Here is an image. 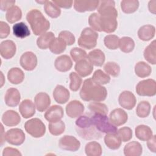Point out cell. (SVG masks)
Masks as SVG:
<instances>
[{
    "label": "cell",
    "instance_id": "cell-1",
    "mask_svg": "<svg viewBox=\"0 0 156 156\" xmlns=\"http://www.w3.org/2000/svg\"><path fill=\"white\" fill-rule=\"evenodd\" d=\"M107 96L105 87L96 83L91 78L84 80L80 91V97L84 101L101 102L104 101Z\"/></svg>",
    "mask_w": 156,
    "mask_h": 156
},
{
    "label": "cell",
    "instance_id": "cell-2",
    "mask_svg": "<svg viewBox=\"0 0 156 156\" xmlns=\"http://www.w3.org/2000/svg\"><path fill=\"white\" fill-rule=\"evenodd\" d=\"M77 133L87 140H97L102 137V133L98 130L91 118L87 116H80L76 121Z\"/></svg>",
    "mask_w": 156,
    "mask_h": 156
},
{
    "label": "cell",
    "instance_id": "cell-3",
    "mask_svg": "<svg viewBox=\"0 0 156 156\" xmlns=\"http://www.w3.org/2000/svg\"><path fill=\"white\" fill-rule=\"evenodd\" d=\"M26 20L35 35H41L49 29L50 23L37 9H32L26 15Z\"/></svg>",
    "mask_w": 156,
    "mask_h": 156
},
{
    "label": "cell",
    "instance_id": "cell-4",
    "mask_svg": "<svg viewBox=\"0 0 156 156\" xmlns=\"http://www.w3.org/2000/svg\"><path fill=\"white\" fill-rule=\"evenodd\" d=\"M91 119L99 131L102 133H117L118 129L110 121L107 115L95 113Z\"/></svg>",
    "mask_w": 156,
    "mask_h": 156
},
{
    "label": "cell",
    "instance_id": "cell-5",
    "mask_svg": "<svg viewBox=\"0 0 156 156\" xmlns=\"http://www.w3.org/2000/svg\"><path fill=\"white\" fill-rule=\"evenodd\" d=\"M98 34L90 27H86L81 32L78 39V44L83 49H91L97 44Z\"/></svg>",
    "mask_w": 156,
    "mask_h": 156
},
{
    "label": "cell",
    "instance_id": "cell-6",
    "mask_svg": "<svg viewBox=\"0 0 156 156\" xmlns=\"http://www.w3.org/2000/svg\"><path fill=\"white\" fill-rule=\"evenodd\" d=\"M24 129L27 133L34 138L42 137L46 132V126L43 121L38 118H32L27 121Z\"/></svg>",
    "mask_w": 156,
    "mask_h": 156
},
{
    "label": "cell",
    "instance_id": "cell-7",
    "mask_svg": "<svg viewBox=\"0 0 156 156\" xmlns=\"http://www.w3.org/2000/svg\"><path fill=\"white\" fill-rule=\"evenodd\" d=\"M135 91L139 96H154L156 94V82L152 79L140 81L136 86Z\"/></svg>",
    "mask_w": 156,
    "mask_h": 156
},
{
    "label": "cell",
    "instance_id": "cell-8",
    "mask_svg": "<svg viewBox=\"0 0 156 156\" xmlns=\"http://www.w3.org/2000/svg\"><path fill=\"white\" fill-rule=\"evenodd\" d=\"M5 140L12 145L20 146L24 142L25 133L21 129H10L5 133Z\"/></svg>",
    "mask_w": 156,
    "mask_h": 156
},
{
    "label": "cell",
    "instance_id": "cell-9",
    "mask_svg": "<svg viewBox=\"0 0 156 156\" xmlns=\"http://www.w3.org/2000/svg\"><path fill=\"white\" fill-rule=\"evenodd\" d=\"M97 9L100 16L118 17V11L115 8L114 1H101Z\"/></svg>",
    "mask_w": 156,
    "mask_h": 156
},
{
    "label": "cell",
    "instance_id": "cell-10",
    "mask_svg": "<svg viewBox=\"0 0 156 156\" xmlns=\"http://www.w3.org/2000/svg\"><path fill=\"white\" fill-rule=\"evenodd\" d=\"M58 146L65 151L76 152L80 148V143L73 136L65 135L59 140Z\"/></svg>",
    "mask_w": 156,
    "mask_h": 156
},
{
    "label": "cell",
    "instance_id": "cell-11",
    "mask_svg": "<svg viewBox=\"0 0 156 156\" xmlns=\"http://www.w3.org/2000/svg\"><path fill=\"white\" fill-rule=\"evenodd\" d=\"M20 63L21 67L25 70L32 71L37 65V57L34 52L27 51L21 56Z\"/></svg>",
    "mask_w": 156,
    "mask_h": 156
},
{
    "label": "cell",
    "instance_id": "cell-12",
    "mask_svg": "<svg viewBox=\"0 0 156 156\" xmlns=\"http://www.w3.org/2000/svg\"><path fill=\"white\" fill-rule=\"evenodd\" d=\"M118 102L121 107L127 110H132L136 105L135 96L130 91H124L119 96Z\"/></svg>",
    "mask_w": 156,
    "mask_h": 156
},
{
    "label": "cell",
    "instance_id": "cell-13",
    "mask_svg": "<svg viewBox=\"0 0 156 156\" xmlns=\"http://www.w3.org/2000/svg\"><path fill=\"white\" fill-rule=\"evenodd\" d=\"M97 0H76L74 1V9L78 12H85L96 10L99 5Z\"/></svg>",
    "mask_w": 156,
    "mask_h": 156
},
{
    "label": "cell",
    "instance_id": "cell-14",
    "mask_svg": "<svg viewBox=\"0 0 156 156\" xmlns=\"http://www.w3.org/2000/svg\"><path fill=\"white\" fill-rule=\"evenodd\" d=\"M84 105L82 102L77 100L70 101L66 106V115L71 118H78L84 112Z\"/></svg>",
    "mask_w": 156,
    "mask_h": 156
},
{
    "label": "cell",
    "instance_id": "cell-15",
    "mask_svg": "<svg viewBox=\"0 0 156 156\" xmlns=\"http://www.w3.org/2000/svg\"><path fill=\"white\" fill-rule=\"evenodd\" d=\"M16 51L15 43L10 40L3 41L0 44V54L2 57L5 59L12 58Z\"/></svg>",
    "mask_w": 156,
    "mask_h": 156
},
{
    "label": "cell",
    "instance_id": "cell-16",
    "mask_svg": "<svg viewBox=\"0 0 156 156\" xmlns=\"http://www.w3.org/2000/svg\"><path fill=\"white\" fill-rule=\"evenodd\" d=\"M64 115L63 108L57 105L50 107L44 113L45 119L49 122H54L60 121Z\"/></svg>",
    "mask_w": 156,
    "mask_h": 156
},
{
    "label": "cell",
    "instance_id": "cell-17",
    "mask_svg": "<svg viewBox=\"0 0 156 156\" xmlns=\"http://www.w3.org/2000/svg\"><path fill=\"white\" fill-rule=\"evenodd\" d=\"M109 119L114 126H120L127 122L128 115L124 110L118 108L111 112L109 115Z\"/></svg>",
    "mask_w": 156,
    "mask_h": 156
},
{
    "label": "cell",
    "instance_id": "cell-18",
    "mask_svg": "<svg viewBox=\"0 0 156 156\" xmlns=\"http://www.w3.org/2000/svg\"><path fill=\"white\" fill-rule=\"evenodd\" d=\"M74 69L79 76L84 77L91 74L93 70V65L87 58L77 62Z\"/></svg>",
    "mask_w": 156,
    "mask_h": 156
},
{
    "label": "cell",
    "instance_id": "cell-19",
    "mask_svg": "<svg viewBox=\"0 0 156 156\" xmlns=\"http://www.w3.org/2000/svg\"><path fill=\"white\" fill-rule=\"evenodd\" d=\"M100 24L102 32L108 34L115 32L118 27L116 18L112 16H100Z\"/></svg>",
    "mask_w": 156,
    "mask_h": 156
},
{
    "label": "cell",
    "instance_id": "cell-20",
    "mask_svg": "<svg viewBox=\"0 0 156 156\" xmlns=\"http://www.w3.org/2000/svg\"><path fill=\"white\" fill-rule=\"evenodd\" d=\"M21 95L20 91L15 88H9L4 96V101L9 107H16L20 101Z\"/></svg>",
    "mask_w": 156,
    "mask_h": 156
},
{
    "label": "cell",
    "instance_id": "cell-21",
    "mask_svg": "<svg viewBox=\"0 0 156 156\" xmlns=\"http://www.w3.org/2000/svg\"><path fill=\"white\" fill-rule=\"evenodd\" d=\"M53 98L56 102L60 104H64L69 99L70 93L67 88L61 85H57L54 90Z\"/></svg>",
    "mask_w": 156,
    "mask_h": 156
},
{
    "label": "cell",
    "instance_id": "cell-22",
    "mask_svg": "<svg viewBox=\"0 0 156 156\" xmlns=\"http://www.w3.org/2000/svg\"><path fill=\"white\" fill-rule=\"evenodd\" d=\"M35 107L40 112L45 111L51 104L49 96L44 92H40L36 94L34 98Z\"/></svg>",
    "mask_w": 156,
    "mask_h": 156
},
{
    "label": "cell",
    "instance_id": "cell-23",
    "mask_svg": "<svg viewBox=\"0 0 156 156\" xmlns=\"http://www.w3.org/2000/svg\"><path fill=\"white\" fill-rule=\"evenodd\" d=\"M35 105L30 99L23 100L19 106V112L24 118H29L35 113Z\"/></svg>",
    "mask_w": 156,
    "mask_h": 156
},
{
    "label": "cell",
    "instance_id": "cell-24",
    "mask_svg": "<svg viewBox=\"0 0 156 156\" xmlns=\"http://www.w3.org/2000/svg\"><path fill=\"white\" fill-rule=\"evenodd\" d=\"M21 121L20 115L15 111L9 110L4 112L2 116V122L7 126L12 127L17 126Z\"/></svg>",
    "mask_w": 156,
    "mask_h": 156
},
{
    "label": "cell",
    "instance_id": "cell-25",
    "mask_svg": "<svg viewBox=\"0 0 156 156\" xmlns=\"http://www.w3.org/2000/svg\"><path fill=\"white\" fill-rule=\"evenodd\" d=\"M73 62L71 58L67 55H62L56 58L54 62L55 69L60 72H66L71 69Z\"/></svg>",
    "mask_w": 156,
    "mask_h": 156
},
{
    "label": "cell",
    "instance_id": "cell-26",
    "mask_svg": "<svg viewBox=\"0 0 156 156\" xmlns=\"http://www.w3.org/2000/svg\"><path fill=\"white\" fill-rule=\"evenodd\" d=\"M142 152L141 144L136 141L128 143L124 148V154L126 156H140L142 154Z\"/></svg>",
    "mask_w": 156,
    "mask_h": 156
},
{
    "label": "cell",
    "instance_id": "cell-27",
    "mask_svg": "<svg viewBox=\"0 0 156 156\" xmlns=\"http://www.w3.org/2000/svg\"><path fill=\"white\" fill-rule=\"evenodd\" d=\"M155 34V27L151 24L141 26L138 31L139 38L143 41H147L152 39Z\"/></svg>",
    "mask_w": 156,
    "mask_h": 156
},
{
    "label": "cell",
    "instance_id": "cell-28",
    "mask_svg": "<svg viewBox=\"0 0 156 156\" xmlns=\"http://www.w3.org/2000/svg\"><path fill=\"white\" fill-rule=\"evenodd\" d=\"M88 58L93 65L96 66H102L104 63L105 56L102 51L99 49H96L88 53Z\"/></svg>",
    "mask_w": 156,
    "mask_h": 156
},
{
    "label": "cell",
    "instance_id": "cell-29",
    "mask_svg": "<svg viewBox=\"0 0 156 156\" xmlns=\"http://www.w3.org/2000/svg\"><path fill=\"white\" fill-rule=\"evenodd\" d=\"M7 79L11 83L18 85L24 80V73L19 68H12L8 71Z\"/></svg>",
    "mask_w": 156,
    "mask_h": 156
},
{
    "label": "cell",
    "instance_id": "cell-30",
    "mask_svg": "<svg viewBox=\"0 0 156 156\" xmlns=\"http://www.w3.org/2000/svg\"><path fill=\"white\" fill-rule=\"evenodd\" d=\"M135 133L136 137L141 141H147L152 136V130L151 129L146 125L141 124L136 127L135 129Z\"/></svg>",
    "mask_w": 156,
    "mask_h": 156
},
{
    "label": "cell",
    "instance_id": "cell-31",
    "mask_svg": "<svg viewBox=\"0 0 156 156\" xmlns=\"http://www.w3.org/2000/svg\"><path fill=\"white\" fill-rule=\"evenodd\" d=\"M104 143L109 149L116 150L120 147L121 140L116 133H107L104 136Z\"/></svg>",
    "mask_w": 156,
    "mask_h": 156
},
{
    "label": "cell",
    "instance_id": "cell-32",
    "mask_svg": "<svg viewBox=\"0 0 156 156\" xmlns=\"http://www.w3.org/2000/svg\"><path fill=\"white\" fill-rule=\"evenodd\" d=\"M55 38V35L52 32H48L40 35L37 38V46L41 49H46L48 48L52 42Z\"/></svg>",
    "mask_w": 156,
    "mask_h": 156
},
{
    "label": "cell",
    "instance_id": "cell-33",
    "mask_svg": "<svg viewBox=\"0 0 156 156\" xmlns=\"http://www.w3.org/2000/svg\"><path fill=\"white\" fill-rule=\"evenodd\" d=\"M155 40L152 41L144 49V59L152 65L156 63V44Z\"/></svg>",
    "mask_w": 156,
    "mask_h": 156
},
{
    "label": "cell",
    "instance_id": "cell-34",
    "mask_svg": "<svg viewBox=\"0 0 156 156\" xmlns=\"http://www.w3.org/2000/svg\"><path fill=\"white\" fill-rule=\"evenodd\" d=\"M13 34L18 38H24L29 36L30 32L24 23L20 22L13 26Z\"/></svg>",
    "mask_w": 156,
    "mask_h": 156
},
{
    "label": "cell",
    "instance_id": "cell-35",
    "mask_svg": "<svg viewBox=\"0 0 156 156\" xmlns=\"http://www.w3.org/2000/svg\"><path fill=\"white\" fill-rule=\"evenodd\" d=\"M151 72V67L144 62H138L135 66V74L139 77L144 78L148 77Z\"/></svg>",
    "mask_w": 156,
    "mask_h": 156
},
{
    "label": "cell",
    "instance_id": "cell-36",
    "mask_svg": "<svg viewBox=\"0 0 156 156\" xmlns=\"http://www.w3.org/2000/svg\"><path fill=\"white\" fill-rule=\"evenodd\" d=\"M5 18L7 21L10 23H14L22 18V12L21 9L16 5L10 8L6 12Z\"/></svg>",
    "mask_w": 156,
    "mask_h": 156
},
{
    "label": "cell",
    "instance_id": "cell-37",
    "mask_svg": "<svg viewBox=\"0 0 156 156\" xmlns=\"http://www.w3.org/2000/svg\"><path fill=\"white\" fill-rule=\"evenodd\" d=\"M85 152L87 156H100L102 149L101 144L96 141H90L85 145Z\"/></svg>",
    "mask_w": 156,
    "mask_h": 156
},
{
    "label": "cell",
    "instance_id": "cell-38",
    "mask_svg": "<svg viewBox=\"0 0 156 156\" xmlns=\"http://www.w3.org/2000/svg\"><path fill=\"white\" fill-rule=\"evenodd\" d=\"M139 7V1L136 0H123L121 2L122 11L127 14L134 13Z\"/></svg>",
    "mask_w": 156,
    "mask_h": 156
},
{
    "label": "cell",
    "instance_id": "cell-39",
    "mask_svg": "<svg viewBox=\"0 0 156 156\" xmlns=\"http://www.w3.org/2000/svg\"><path fill=\"white\" fill-rule=\"evenodd\" d=\"M66 43L62 39L55 38L51 42L49 49L51 52L55 54H59L63 53L66 48Z\"/></svg>",
    "mask_w": 156,
    "mask_h": 156
},
{
    "label": "cell",
    "instance_id": "cell-40",
    "mask_svg": "<svg viewBox=\"0 0 156 156\" xmlns=\"http://www.w3.org/2000/svg\"><path fill=\"white\" fill-rule=\"evenodd\" d=\"M45 13L52 18H58L61 14V10L52 1H46L44 4Z\"/></svg>",
    "mask_w": 156,
    "mask_h": 156
},
{
    "label": "cell",
    "instance_id": "cell-41",
    "mask_svg": "<svg viewBox=\"0 0 156 156\" xmlns=\"http://www.w3.org/2000/svg\"><path fill=\"white\" fill-rule=\"evenodd\" d=\"M119 47L122 52L124 53H129L133 50L135 48V42L130 37H123L119 39Z\"/></svg>",
    "mask_w": 156,
    "mask_h": 156
},
{
    "label": "cell",
    "instance_id": "cell-42",
    "mask_svg": "<svg viewBox=\"0 0 156 156\" xmlns=\"http://www.w3.org/2000/svg\"><path fill=\"white\" fill-rule=\"evenodd\" d=\"M93 82L99 85H105L110 81V77L101 69H97L94 71L91 77Z\"/></svg>",
    "mask_w": 156,
    "mask_h": 156
},
{
    "label": "cell",
    "instance_id": "cell-43",
    "mask_svg": "<svg viewBox=\"0 0 156 156\" xmlns=\"http://www.w3.org/2000/svg\"><path fill=\"white\" fill-rule=\"evenodd\" d=\"M151 112V105L149 102L146 101H141L137 105L136 108V115L141 118L147 117Z\"/></svg>",
    "mask_w": 156,
    "mask_h": 156
},
{
    "label": "cell",
    "instance_id": "cell-44",
    "mask_svg": "<svg viewBox=\"0 0 156 156\" xmlns=\"http://www.w3.org/2000/svg\"><path fill=\"white\" fill-rule=\"evenodd\" d=\"M49 132L54 136L62 134L65 130V124L63 121H58L54 122H49L48 126Z\"/></svg>",
    "mask_w": 156,
    "mask_h": 156
},
{
    "label": "cell",
    "instance_id": "cell-45",
    "mask_svg": "<svg viewBox=\"0 0 156 156\" xmlns=\"http://www.w3.org/2000/svg\"><path fill=\"white\" fill-rule=\"evenodd\" d=\"M88 108L90 111L93 114L98 113L102 115H107L108 113V107L103 103L98 102H92L88 104Z\"/></svg>",
    "mask_w": 156,
    "mask_h": 156
},
{
    "label": "cell",
    "instance_id": "cell-46",
    "mask_svg": "<svg viewBox=\"0 0 156 156\" xmlns=\"http://www.w3.org/2000/svg\"><path fill=\"white\" fill-rule=\"evenodd\" d=\"M119 38L115 35H107L104 37V43L106 48L109 49L115 50L119 47Z\"/></svg>",
    "mask_w": 156,
    "mask_h": 156
},
{
    "label": "cell",
    "instance_id": "cell-47",
    "mask_svg": "<svg viewBox=\"0 0 156 156\" xmlns=\"http://www.w3.org/2000/svg\"><path fill=\"white\" fill-rule=\"evenodd\" d=\"M104 69L107 74L113 77H117L120 73V67L114 62H108L104 66Z\"/></svg>",
    "mask_w": 156,
    "mask_h": 156
},
{
    "label": "cell",
    "instance_id": "cell-48",
    "mask_svg": "<svg viewBox=\"0 0 156 156\" xmlns=\"http://www.w3.org/2000/svg\"><path fill=\"white\" fill-rule=\"evenodd\" d=\"M70 84L69 88L73 91H77L80 87L82 83V79L79 75L74 72H71L69 74Z\"/></svg>",
    "mask_w": 156,
    "mask_h": 156
},
{
    "label": "cell",
    "instance_id": "cell-49",
    "mask_svg": "<svg viewBox=\"0 0 156 156\" xmlns=\"http://www.w3.org/2000/svg\"><path fill=\"white\" fill-rule=\"evenodd\" d=\"M88 24L93 30L102 32L100 24V15L98 13H93L89 16Z\"/></svg>",
    "mask_w": 156,
    "mask_h": 156
},
{
    "label": "cell",
    "instance_id": "cell-50",
    "mask_svg": "<svg viewBox=\"0 0 156 156\" xmlns=\"http://www.w3.org/2000/svg\"><path fill=\"white\" fill-rule=\"evenodd\" d=\"M70 55L74 62H77L80 60L88 58L87 52L81 48H73L70 51Z\"/></svg>",
    "mask_w": 156,
    "mask_h": 156
},
{
    "label": "cell",
    "instance_id": "cell-51",
    "mask_svg": "<svg viewBox=\"0 0 156 156\" xmlns=\"http://www.w3.org/2000/svg\"><path fill=\"white\" fill-rule=\"evenodd\" d=\"M116 134L122 142L129 141L131 140L133 135L132 130L129 127H123L120 128L118 130Z\"/></svg>",
    "mask_w": 156,
    "mask_h": 156
},
{
    "label": "cell",
    "instance_id": "cell-52",
    "mask_svg": "<svg viewBox=\"0 0 156 156\" xmlns=\"http://www.w3.org/2000/svg\"><path fill=\"white\" fill-rule=\"evenodd\" d=\"M58 38L63 40L67 45L71 46L75 43L74 35L68 30H63L60 32Z\"/></svg>",
    "mask_w": 156,
    "mask_h": 156
},
{
    "label": "cell",
    "instance_id": "cell-53",
    "mask_svg": "<svg viewBox=\"0 0 156 156\" xmlns=\"http://www.w3.org/2000/svg\"><path fill=\"white\" fill-rule=\"evenodd\" d=\"M10 32V26L4 21L0 22V38L3 39L7 38Z\"/></svg>",
    "mask_w": 156,
    "mask_h": 156
},
{
    "label": "cell",
    "instance_id": "cell-54",
    "mask_svg": "<svg viewBox=\"0 0 156 156\" xmlns=\"http://www.w3.org/2000/svg\"><path fill=\"white\" fill-rule=\"evenodd\" d=\"M52 2L58 7L63 9H70L73 3V1L71 0H53Z\"/></svg>",
    "mask_w": 156,
    "mask_h": 156
},
{
    "label": "cell",
    "instance_id": "cell-55",
    "mask_svg": "<svg viewBox=\"0 0 156 156\" xmlns=\"http://www.w3.org/2000/svg\"><path fill=\"white\" fill-rule=\"evenodd\" d=\"M3 156H21V153L15 148L7 147L4 149L2 152Z\"/></svg>",
    "mask_w": 156,
    "mask_h": 156
},
{
    "label": "cell",
    "instance_id": "cell-56",
    "mask_svg": "<svg viewBox=\"0 0 156 156\" xmlns=\"http://www.w3.org/2000/svg\"><path fill=\"white\" fill-rule=\"evenodd\" d=\"M1 10L2 11L8 10L10 8L14 6L15 4V1H9V0H1Z\"/></svg>",
    "mask_w": 156,
    "mask_h": 156
},
{
    "label": "cell",
    "instance_id": "cell-57",
    "mask_svg": "<svg viewBox=\"0 0 156 156\" xmlns=\"http://www.w3.org/2000/svg\"><path fill=\"white\" fill-rule=\"evenodd\" d=\"M156 136L155 135H153L149 140H147V147L149 148V149L154 152L155 153L156 152Z\"/></svg>",
    "mask_w": 156,
    "mask_h": 156
},
{
    "label": "cell",
    "instance_id": "cell-58",
    "mask_svg": "<svg viewBox=\"0 0 156 156\" xmlns=\"http://www.w3.org/2000/svg\"><path fill=\"white\" fill-rule=\"evenodd\" d=\"M148 9L153 14H155L156 11V1H150L148 3Z\"/></svg>",
    "mask_w": 156,
    "mask_h": 156
}]
</instances>
